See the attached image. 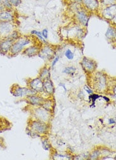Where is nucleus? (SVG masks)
<instances>
[{"mask_svg": "<svg viewBox=\"0 0 116 160\" xmlns=\"http://www.w3.org/2000/svg\"><path fill=\"white\" fill-rule=\"evenodd\" d=\"M99 155V151H95L94 153L92 154V155L90 156L91 159H95L97 158V157Z\"/></svg>", "mask_w": 116, "mask_h": 160, "instance_id": "25", "label": "nucleus"}, {"mask_svg": "<svg viewBox=\"0 0 116 160\" xmlns=\"http://www.w3.org/2000/svg\"><path fill=\"white\" fill-rule=\"evenodd\" d=\"M30 43V40L28 38H19L15 40L10 49V53L15 55L20 53L23 51V49L26 46Z\"/></svg>", "mask_w": 116, "mask_h": 160, "instance_id": "1", "label": "nucleus"}, {"mask_svg": "<svg viewBox=\"0 0 116 160\" xmlns=\"http://www.w3.org/2000/svg\"><path fill=\"white\" fill-rule=\"evenodd\" d=\"M82 3L85 7L91 10L96 9L99 5L98 0H82Z\"/></svg>", "mask_w": 116, "mask_h": 160, "instance_id": "10", "label": "nucleus"}, {"mask_svg": "<svg viewBox=\"0 0 116 160\" xmlns=\"http://www.w3.org/2000/svg\"><path fill=\"white\" fill-rule=\"evenodd\" d=\"M104 17L108 19H114L116 17V5H112L105 8L103 11Z\"/></svg>", "mask_w": 116, "mask_h": 160, "instance_id": "6", "label": "nucleus"}, {"mask_svg": "<svg viewBox=\"0 0 116 160\" xmlns=\"http://www.w3.org/2000/svg\"><path fill=\"white\" fill-rule=\"evenodd\" d=\"M115 122L114 121V119H109V123L110 124H112V123H115Z\"/></svg>", "mask_w": 116, "mask_h": 160, "instance_id": "32", "label": "nucleus"}, {"mask_svg": "<svg viewBox=\"0 0 116 160\" xmlns=\"http://www.w3.org/2000/svg\"><path fill=\"white\" fill-rule=\"evenodd\" d=\"M15 93H14V96H24L25 95H28L30 94H33L34 92H32L31 90H29L25 88H20V87H18V89H16L15 90Z\"/></svg>", "mask_w": 116, "mask_h": 160, "instance_id": "13", "label": "nucleus"}, {"mask_svg": "<svg viewBox=\"0 0 116 160\" xmlns=\"http://www.w3.org/2000/svg\"><path fill=\"white\" fill-rule=\"evenodd\" d=\"M14 20V15L13 10H5L0 11V21L12 22Z\"/></svg>", "mask_w": 116, "mask_h": 160, "instance_id": "4", "label": "nucleus"}, {"mask_svg": "<svg viewBox=\"0 0 116 160\" xmlns=\"http://www.w3.org/2000/svg\"><path fill=\"white\" fill-rule=\"evenodd\" d=\"M30 86L35 91H41L44 88V83L39 78H36L32 81Z\"/></svg>", "mask_w": 116, "mask_h": 160, "instance_id": "11", "label": "nucleus"}, {"mask_svg": "<svg viewBox=\"0 0 116 160\" xmlns=\"http://www.w3.org/2000/svg\"><path fill=\"white\" fill-rule=\"evenodd\" d=\"M5 8L3 7V5L2 4V2H1V0H0V11H3L5 10Z\"/></svg>", "mask_w": 116, "mask_h": 160, "instance_id": "30", "label": "nucleus"}, {"mask_svg": "<svg viewBox=\"0 0 116 160\" xmlns=\"http://www.w3.org/2000/svg\"><path fill=\"white\" fill-rule=\"evenodd\" d=\"M85 89H86V92H88V94H92V93H93V91H92V90H90V89H87V87H85Z\"/></svg>", "mask_w": 116, "mask_h": 160, "instance_id": "31", "label": "nucleus"}, {"mask_svg": "<svg viewBox=\"0 0 116 160\" xmlns=\"http://www.w3.org/2000/svg\"><path fill=\"white\" fill-rule=\"evenodd\" d=\"M42 34L45 39H47L48 38V31L47 29H43V31H42Z\"/></svg>", "mask_w": 116, "mask_h": 160, "instance_id": "23", "label": "nucleus"}, {"mask_svg": "<svg viewBox=\"0 0 116 160\" xmlns=\"http://www.w3.org/2000/svg\"><path fill=\"white\" fill-rule=\"evenodd\" d=\"M40 50V49L38 46H31L30 47L26 48L22 54L27 56H34L36 55L39 54Z\"/></svg>", "mask_w": 116, "mask_h": 160, "instance_id": "7", "label": "nucleus"}, {"mask_svg": "<svg viewBox=\"0 0 116 160\" xmlns=\"http://www.w3.org/2000/svg\"><path fill=\"white\" fill-rule=\"evenodd\" d=\"M41 77H47V75H49V70L47 69V68H44L42 70V71L41 72Z\"/></svg>", "mask_w": 116, "mask_h": 160, "instance_id": "22", "label": "nucleus"}, {"mask_svg": "<svg viewBox=\"0 0 116 160\" xmlns=\"http://www.w3.org/2000/svg\"><path fill=\"white\" fill-rule=\"evenodd\" d=\"M76 17L78 21H79L83 25L87 26L89 18L85 11L83 10L78 11L76 14Z\"/></svg>", "mask_w": 116, "mask_h": 160, "instance_id": "8", "label": "nucleus"}, {"mask_svg": "<svg viewBox=\"0 0 116 160\" xmlns=\"http://www.w3.org/2000/svg\"><path fill=\"white\" fill-rule=\"evenodd\" d=\"M65 56L69 60H72V59H73V58H74V54L70 50V49H67V50L65 51Z\"/></svg>", "mask_w": 116, "mask_h": 160, "instance_id": "20", "label": "nucleus"}, {"mask_svg": "<svg viewBox=\"0 0 116 160\" xmlns=\"http://www.w3.org/2000/svg\"><path fill=\"white\" fill-rule=\"evenodd\" d=\"M100 96L97 95V94H94V95H92V96H90L89 98L90 99H92V102H93V103H95V100H96L97 99H98V98H100Z\"/></svg>", "mask_w": 116, "mask_h": 160, "instance_id": "26", "label": "nucleus"}, {"mask_svg": "<svg viewBox=\"0 0 116 160\" xmlns=\"http://www.w3.org/2000/svg\"><path fill=\"white\" fill-rule=\"evenodd\" d=\"M14 41L15 40L8 38V37L3 39V40L0 41V53L1 54H6L8 52H10Z\"/></svg>", "mask_w": 116, "mask_h": 160, "instance_id": "3", "label": "nucleus"}, {"mask_svg": "<svg viewBox=\"0 0 116 160\" xmlns=\"http://www.w3.org/2000/svg\"><path fill=\"white\" fill-rule=\"evenodd\" d=\"M14 25L11 22L0 21V37L7 38L14 31Z\"/></svg>", "mask_w": 116, "mask_h": 160, "instance_id": "2", "label": "nucleus"}, {"mask_svg": "<svg viewBox=\"0 0 116 160\" xmlns=\"http://www.w3.org/2000/svg\"><path fill=\"white\" fill-rule=\"evenodd\" d=\"M31 34H33V35H36V36H37V37H38L40 40H42L43 42H46L45 39L44 38V37L42 36V33H40V32L37 31H32L31 32Z\"/></svg>", "mask_w": 116, "mask_h": 160, "instance_id": "19", "label": "nucleus"}, {"mask_svg": "<svg viewBox=\"0 0 116 160\" xmlns=\"http://www.w3.org/2000/svg\"><path fill=\"white\" fill-rule=\"evenodd\" d=\"M115 0H103V2L105 5H111L112 3H114Z\"/></svg>", "mask_w": 116, "mask_h": 160, "instance_id": "28", "label": "nucleus"}, {"mask_svg": "<svg viewBox=\"0 0 116 160\" xmlns=\"http://www.w3.org/2000/svg\"><path fill=\"white\" fill-rule=\"evenodd\" d=\"M105 36L109 39L116 38V31L113 28L109 27L107 31Z\"/></svg>", "mask_w": 116, "mask_h": 160, "instance_id": "16", "label": "nucleus"}, {"mask_svg": "<svg viewBox=\"0 0 116 160\" xmlns=\"http://www.w3.org/2000/svg\"><path fill=\"white\" fill-rule=\"evenodd\" d=\"M54 52L49 46H45L42 49H40L39 53V56L43 59L50 60L53 57Z\"/></svg>", "mask_w": 116, "mask_h": 160, "instance_id": "5", "label": "nucleus"}, {"mask_svg": "<svg viewBox=\"0 0 116 160\" xmlns=\"http://www.w3.org/2000/svg\"><path fill=\"white\" fill-rule=\"evenodd\" d=\"M75 71H76V68L74 67V66H68V67H66L64 69L63 72L65 73L66 74L71 75L74 74Z\"/></svg>", "mask_w": 116, "mask_h": 160, "instance_id": "18", "label": "nucleus"}, {"mask_svg": "<svg viewBox=\"0 0 116 160\" xmlns=\"http://www.w3.org/2000/svg\"><path fill=\"white\" fill-rule=\"evenodd\" d=\"M11 4L14 7H18L22 3V0H10Z\"/></svg>", "mask_w": 116, "mask_h": 160, "instance_id": "21", "label": "nucleus"}, {"mask_svg": "<svg viewBox=\"0 0 116 160\" xmlns=\"http://www.w3.org/2000/svg\"><path fill=\"white\" fill-rule=\"evenodd\" d=\"M59 56H57V57H56V58H54V59L53 60V63H52V65H51L52 67H54V66H55V65H56V64L57 63V62H58V61H59Z\"/></svg>", "mask_w": 116, "mask_h": 160, "instance_id": "27", "label": "nucleus"}, {"mask_svg": "<svg viewBox=\"0 0 116 160\" xmlns=\"http://www.w3.org/2000/svg\"><path fill=\"white\" fill-rule=\"evenodd\" d=\"M1 2L5 10H13V7L11 4L10 0H1Z\"/></svg>", "mask_w": 116, "mask_h": 160, "instance_id": "17", "label": "nucleus"}, {"mask_svg": "<svg viewBox=\"0 0 116 160\" xmlns=\"http://www.w3.org/2000/svg\"><path fill=\"white\" fill-rule=\"evenodd\" d=\"M28 99L33 104H39V105H40V103L43 102L42 98L38 96H32L29 97Z\"/></svg>", "mask_w": 116, "mask_h": 160, "instance_id": "15", "label": "nucleus"}, {"mask_svg": "<svg viewBox=\"0 0 116 160\" xmlns=\"http://www.w3.org/2000/svg\"><path fill=\"white\" fill-rule=\"evenodd\" d=\"M42 146H43V148L45 150H49V143H48V142L47 141H42Z\"/></svg>", "mask_w": 116, "mask_h": 160, "instance_id": "24", "label": "nucleus"}, {"mask_svg": "<svg viewBox=\"0 0 116 160\" xmlns=\"http://www.w3.org/2000/svg\"><path fill=\"white\" fill-rule=\"evenodd\" d=\"M44 88L45 89V91L48 93H52L53 92V86L51 80H47L44 83Z\"/></svg>", "mask_w": 116, "mask_h": 160, "instance_id": "14", "label": "nucleus"}, {"mask_svg": "<svg viewBox=\"0 0 116 160\" xmlns=\"http://www.w3.org/2000/svg\"><path fill=\"white\" fill-rule=\"evenodd\" d=\"M68 1H71L72 3H82V0H68Z\"/></svg>", "mask_w": 116, "mask_h": 160, "instance_id": "29", "label": "nucleus"}, {"mask_svg": "<svg viewBox=\"0 0 116 160\" xmlns=\"http://www.w3.org/2000/svg\"><path fill=\"white\" fill-rule=\"evenodd\" d=\"M82 63L83 68L87 70L90 71L94 68V62L85 57L83 59Z\"/></svg>", "mask_w": 116, "mask_h": 160, "instance_id": "12", "label": "nucleus"}, {"mask_svg": "<svg viewBox=\"0 0 116 160\" xmlns=\"http://www.w3.org/2000/svg\"><path fill=\"white\" fill-rule=\"evenodd\" d=\"M32 129L35 130L37 132L44 133L47 130V127L46 125L40 121H34L32 123Z\"/></svg>", "mask_w": 116, "mask_h": 160, "instance_id": "9", "label": "nucleus"}, {"mask_svg": "<svg viewBox=\"0 0 116 160\" xmlns=\"http://www.w3.org/2000/svg\"><path fill=\"white\" fill-rule=\"evenodd\" d=\"M102 98L105 99V100H106V101H109V99H108V98H105V97H103V96H102Z\"/></svg>", "mask_w": 116, "mask_h": 160, "instance_id": "33", "label": "nucleus"}]
</instances>
